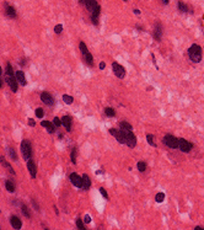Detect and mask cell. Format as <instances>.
I'll return each mask as SVG.
<instances>
[{
	"mask_svg": "<svg viewBox=\"0 0 204 230\" xmlns=\"http://www.w3.org/2000/svg\"><path fill=\"white\" fill-rule=\"evenodd\" d=\"M188 55H189V59H191L192 62L199 63L202 60V57H203L202 47L198 46V44H192L188 48Z\"/></svg>",
	"mask_w": 204,
	"mask_h": 230,
	"instance_id": "6da1fadb",
	"label": "cell"
},
{
	"mask_svg": "<svg viewBox=\"0 0 204 230\" xmlns=\"http://www.w3.org/2000/svg\"><path fill=\"white\" fill-rule=\"evenodd\" d=\"M79 47H80L81 54H83V59L86 62V64H87V65L92 67V65H93V58H92V54L89 52V49H87L86 44L84 43V42H80Z\"/></svg>",
	"mask_w": 204,
	"mask_h": 230,
	"instance_id": "7a4b0ae2",
	"label": "cell"
},
{
	"mask_svg": "<svg viewBox=\"0 0 204 230\" xmlns=\"http://www.w3.org/2000/svg\"><path fill=\"white\" fill-rule=\"evenodd\" d=\"M123 132L124 134V139H126V144L129 146V148H134L135 145H137V138L135 135L132 133L131 130H124V129H121Z\"/></svg>",
	"mask_w": 204,
	"mask_h": 230,
	"instance_id": "3957f363",
	"label": "cell"
},
{
	"mask_svg": "<svg viewBox=\"0 0 204 230\" xmlns=\"http://www.w3.org/2000/svg\"><path fill=\"white\" fill-rule=\"evenodd\" d=\"M21 153L25 160H30L32 155V149H31V144L29 140H24L21 143Z\"/></svg>",
	"mask_w": 204,
	"mask_h": 230,
	"instance_id": "277c9868",
	"label": "cell"
},
{
	"mask_svg": "<svg viewBox=\"0 0 204 230\" xmlns=\"http://www.w3.org/2000/svg\"><path fill=\"white\" fill-rule=\"evenodd\" d=\"M164 143L171 149H178V139L171 135V134H166L164 138Z\"/></svg>",
	"mask_w": 204,
	"mask_h": 230,
	"instance_id": "5b68a950",
	"label": "cell"
},
{
	"mask_svg": "<svg viewBox=\"0 0 204 230\" xmlns=\"http://www.w3.org/2000/svg\"><path fill=\"white\" fill-rule=\"evenodd\" d=\"M112 69H113V73H114V75L117 76V78L123 79L124 76H126V69L122 67L121 64H118L117 62H113L112 63Z\"/></svg>",
	"mask_w": 204,
	"mask_h": 230,
	"instance_id": "8992f818",
	"label": "cell"
},
{
	"mask_svg": "<svg viewBox=\"0 0 204 230\" xmlns=\"http://www.w3.org/2000/svg\"><path fill=\"white\" fill-rule=\"evenodd\" d=\"M110 133L117 139V142L121 143V144H126V139H124V134H123V132H122L121 129H110Z\"/></svg>",
	"mask_w": 204,
	"mask_h": 230,
	"instance_id": "52a82bcc",
	"label": "cell"
},
{
	"mask_svg": "<svg viewBox=\"0 0 204 230\" xmlns=\"http://www.w3.org/2000/svg\"><path fill=\"white\" fill-rule=\"evenodd\" d=\"M80 4L85 5V8L89 10L90 12H93L95 10H96L97 6H98L96 0H80Z\"/></svg>",
	"mask_w": 204,
	"mask_h": 230,
	"instance_id": "ba28073f",
	"label": "cell"
},
{
	"mask_svg": "<svg viewBox=\"0 0 204 230\" xmlns=\"http://www.w3.org/2000/svg\"><path fill=\"white\" fill-rule=\"evenodd\" d=\"M178 149L183 153H189L192 149V145L189 144L186 139H183V138H180L178 139Z\"/></svg>",
	"mask_w": 204,
	"mask_h": 230,
	"instance_id": "9c48e42d",
	"label": "cell"
},
{
	"mask_svg": "<svg viewBox=\"0 0 204 230\" xmlns=\"http://www.w3.org/2000/svg\"><path fill=\"white\" fill-rule=\"evenodd\" d=\"M69 178H70V182L75 186V187H78V188H83V180H81V176H79L78 173H70V176H69Z\"/></svg>",
	"mask_w": 204,
	"mask_h": 230,
	"instance_id": "30bf717a",
	"label": "cell"
},
{
	"mask_svg": "<svg viewBox=\"0 0 204 230\" xmlns=\"http://www.w3.org/2000/svg\"><path fill=\"white\" fill-rule=\"evenodd\" d=\"M153 36H154V38L156 41H161V37H162V25L160 22H156L155 24Z\"/></svg>",
	"mask_w": 204,
	"mask_h": 230,
	"instance_id": "8fae6325",
	"label": "cell"
},
{
	"mask_svg": "<svg viewBox=\"0 0 204 230\" xmlns=\"http://www.w3.org/2000/svg\"><path fill=\"white\" fill-rule=\"evenodd\" d=\"M6 82L9 84V86H10V89L12 90L14 92H16L17 91V80H16V78H14V76H10V75H6Z\"/></svg>",
	"mask_w": 204,
	"mask_h": 230,
	"instance_id": "7c38bea8",
	"label": "cell"
},
{
	"mask_svg": "<svg viewBox=\"0 0 204 230\" xmlns=\"http://www.w3.org/2000/svg\"><path fill=\"white\" fill-rule=\"evenodd\" d=\"M4 8H5V14L8 15L10 19H15L16 17V10L15 8H12V6H9L8 3H4Z\"/></svg>",
	"mask_w": 204,
	"mask_h": 230,
	"instance_id": "4fadbf2b",
	"label": "cell"
},
{
	"mask_svg": "<svg viewBox=\"0 0 204 230\" xmlns=\"http://www.w3.org/2000/svg\"><path fill=\"white\" fill-rule=\"evenodd\" d=\"M41 100H42V102L46 103L47 106H52V105L54 103L52 96L48 92H42V94H41Z\"/></svg>",
	"mask_w": 204,
	"mask_h": 230,
	"instance_id": "5bb4252c",
	"label": "cell"
},
{
	"mask_svg": "<svg viewBox=\"0 0 204 230\" xmlns=\"http://www.w3.org/2000/svg\"><path fill=\"white\" fill-rule=\"evenodd\" d=\"M27 167H29L31 177L35 178L36 175H37V170H36V165H35V163H33V160H27Z\"/></svg>",
	"mask_w": 204,
	"mask_h": 230,
	"instance_id": "9a60e30c",
	"label": "cell"
},
{
	"mask_svg": "<svg viewBox=\"0 0 204 230\" xmlns=\"http://www.w3.org/2000/svg\"><path fill=\"white\" fill-rule=\"evenodd\" d=\"M10 223H11V226L14 228V229H21V226H22V223H21V220H20L16 215H12V217L10 218Z\"/></svg>",
	"mask_w": 204,
	"mask_h": 230,
	"instance_id": "2e32d148",
	"label": "cell"
},
{
	"mask_svg": "<svg viewBox=\"0 0 204 230\" xmlns=\"http://www.w3.org/2000/svg\"><path fill=\"white\" fill-rule=\"evenodd\" d=\"M81 180H83V188L84 190H89V188L91 187V180L90 177L86 175V173H84L83 176H81Z\"/></svg>",
	"mask_w": 204,
	"mask_h": 230,
	"instance_id": "e0dca14e",
	"label": "cell"
},
{
	"mask_svg": "<svg viewBox=\"0 0 204 230\" xmlns=\"http://www.w3.org/2000/svg\"><path fill=\"white\" fill-rule=\"evenodd\" d=\"M62 123H63L64 127L66 128V130L70 132V129H71V118L69 116H64L62 118Z\"/></svg>",
	"mask_w": 204,
	"mask_h": 230,
	"instance_id": "ac0fdd59",
	"label": "cell"
},
{
	"mask_svg": "<svg viewBox=\"0 0 204 230\" xmlns=\"http://www.w3.org/2000/svg\"><path fill=\"white\" fill-rule=\"evenodd\" d=\"M41 125L44 128H47V130H48V133H54V125L52 122L49 121H42L41 122Z\"/></svg>",
	"mask_w": 204,
	"mask_h": 230,
	"instance_id": "d6986e66",
	"label": "cell"
},
{
	"mask_svg": "<svg viewBox=\"0 0 204 230\" xmlns=\"http://www.w3.org/2000/svg\"><path fill=\"white\" fill-rule=\"evenodd\" d=\"M100 12H101V8H100V5L96 8V10H95L93 12H91V20H92V22L95 25H97V20L100 17Z\"/></svg>",
	"mask_w": 204,
	"mask_h": 230,
	"instance_id": "ffe728a7",
	"label": "cell"
},
{
	"mask_svg": "<svg viewBox=\"0 0 204 230\" xmlns=\"http://www.w3.org/2000/svg\"><path fill=\"white\" fill-rule=\"evenodd\" d=\"M15 78H16V80H17L20 84H22V85H26V79H25V74H24V72H21V70L16 72Z\"/></svg>",
	"mask_w": 204,
	"mask_h": 230,
	"instance_id": "44dd1931",
	"label": "cell"
},
{
	"mask_svg": "<svg viewBox=\"0 0 204 230\" xmlns=\"http://www.w3.org/2000/svg\"><path fill=\"white\" fill-rule=\"evenodd\" d=\"M0 161H1V164H3V165L6 167V169L9 170V172H10V173H12V175H15V171H14V169L11 167V165H10L8 161H6V160H5L4 158H1V159H0Z\"/></svg>",
	"mask_w": 204,
	"mask_h": 230,
	"instance_id": "7402d4cb",
	"label": "cell"
},
{
	"mask_svg": "<svg viewBox=\"0 0 204 230\" xmlns=\"http://www.w3.org/2000/svg\"><path fill=\"white\" fill-rule=\"evenodd\" d=\"M119 127H121V129H124V130H131V132L133 130V127L128 122H126V121H122L119 123Z\"/></svg>",
	"mask_w": 204,
	"mask_h": 230,
	"instance_id": "603a6c76",
	"label": "cell"
},
{
	"mask_svg": "<svg viewBox=\"0 0 204 230\" xmlns=\"http://www.w3.org/2000/svg\"><path fill=\"white\" fill-rule=\"evenodd\" d=\"M177 8L181 12H189V9H188V6L185 4V3H182V1H178L177 3Z\"/></svg>",
	"mask_w": 204,
	"mask_h": 230,
	"instance_id": "cb8c5ba5",
	"label": "cell"
},
{
	"mask_svg": "<svg viewBox=\"0 0 204 230\" xmlns=\"http://www.w3.org/2000/svg\"><path fill=\"white\" fill-rule=\"evenodd\" d=\"M5 187H6V190H8L9 192H15V185H14L11 181H6L5 182Z\"/></svg>",
	"mask_w": 204,
	"mask_h": 230,
	"instance_id": "d4e9b609",
	"label": "cell"
},
{
	"mask_svg": "<svg viewBox=\"0 0 204 230\" xmlns=\"http://www.w3.org/2000/svg\"><path fill=\"white\" fill-rule=\"evenodd\" d=\"M137 166H138V170H139L140 172H144V171L146 170V167H148L146 163H144V161H139Z\"/></svg>",
	"mask_w": 204,
	"mask_h": 230,
	"instance_id": "484cf974",
	"label": "cell"
},
{
	"mask_svg": "<svg viewBox=\"0 0 204 230\" xmlns=\"http://www.w3.org/2000/svg\"><path fill=\"white\" fill-rule=\"evenodd\" d=\"M21 211H22V213H24V215L25 217L29 219V218H31V215H30V212H29V208H27L25 204H22L21 206Z\"/></svg>",
	"mask_w": 204,
	"mask_h": 230,
	"instance_id": "4316f807",
	"label": "cell"
},
{
	"mask_svg": "<svg viewBox=\"0 0 204 230\" xmlns=\"http://www.w3.org/2000/svg\"><path fill=\"white\" fill-rule=\"evenodd\" d=\"M63 101H64L66 105H71L73 101H74V99H73L71 96H69V95H63Z\"/></svg>",
	"mask_w": 204,
	"mask_h": 230,
	"instance_id": "83f0119b",
	"label": "cell"
},
{
	"mask_svg": "<svg viewBox=\"0 0 204 230\" xmlns=\"http://www.w3.org/2000/svg\"><path fill=\"white\" fill-rule=\"evenodd\" d=\"M165 199V193H158L155 197V201L158 202V203H161V202H164Z\"/></svg>",
	"mask_w": 204,
	"mask_h": 230,
	"instance_id": "f1b7e54d",
	"label": "cell"
},
{
	"mask_svg": "<svg viewBox=\"0 0 204 230\" xmlns=\"http://www.w3.org/2000/svg\"><path fill=\"white\" fill-rule=\"evenodd\" d=\"M105 113H106V116H110V117H113V116L116 115L114 110L111 108V107H106V108H105Z\"/></svg>",
	"mask_w": 204,
	"mask_h": 230,
	"instance_id": "f546056e",
	"label": "cell"
},
{
	"mask_svg": "<svg viewBox=\"0 0 204 230\" xmlns=\"http://www.w3.org/2000/svg\"><path fill=\"white\" fill-rule=\"evenodd\" d=\"M6 74L10 75V76H14V69H12L10 63H8V64H6Z\"/></svg>",
	"mask_w": 204,
	"mask_h": 230,
	"instance_id": "4dcf8cb0",
	"label": "cell"
},
{
	"mask_svg": "<svg viewBox=\"0 0 204 230\" xmlns=\"http://www.w3.org/2000/svg\"><path fill=\"white\" fill-rule=\"evenodd\" d=\"M146 140H148V143L150 144L151 146H154V148L156 146V144H155V142H154V137H153L151 134H148V135H146Z\"/></svg>",
	"mask_w": 204,
	"mask_h": 230,
	"instance_id": "1f68e13d",
	"label": "cell"
},
{
	"mask_svg": "<svg viewBox=\"0 0 204 230\" xmlns=\"http://www.w3.org/2000/svg\"><path fill=\"white\" fill-rule=\"evenodd\" d=\"M36 116H37L38 118H43V116H44L43 108H37V110H36Z\"/></svg>",
	"mask_w": 204,
	"mask_h": 230,
	"instance_id": "d6a6232c",
	"label": "cell"
},
{
	"mask_svg": "<svg viewBox=\"0 0 204 230\" xmlns=\"http://www.w3.org/2000/svg\"><path fill=\"white\" fill-rule=\"evenodd\" d=\"M9 153H10V156H11L12 160H17V155H16L15 150H14L12 148H9Z\"/></svg>",
	"mask_w": 204,
	"mask_h": 230,
	"instance_id": "836d02e7",
	"label": "cell"
},
{
	"mask_svg": "<svg viewBox=\"0 0 204 230\" xmlns=\"http://www.w3.org/2000/svg\"><path fill=\"white\" fill-rule=\"evenodd\" d=\"M76 226H78V229H80V230H84V229H85V226H84V224H83V220H81V219H78V220H76Z\"/></svg>",
	"mask_w": 204,
	"mask_h": 230,
	"instance_id": "e575fe53",
	"label": "cell"
},
{
	"mask_svg": "<svg viewBox=\"0 0 204 230\" xmlns=\"http://www.w3.org/2000/svg\"><path fill=\"white\" fill-rule=\"evenodd\" d=\"M71 161L73 164H76V149H74L71 151Z\"/></svg>",
	"mask_w": 204,
	"mask_h": 230,
	"instance_id": "d590c367",
	"label": "cell"
},
{
	"mask_svg": "<svg viewBox=\"0 0 204 230\" xmlns=\"http://www.w3.org/2000/svg\"><path fill=\"white\" fill-rule=\"evenodd\" d=\"M53 123H54V125H56V127H60V124H62V121H60L58 117H54V118H53Z\"/></svg>",
	"mask_w": 204,
	"mask_h": 230,
	"instance_id": "8d00e7d4",
	"label": "cell"
},
{
	"mask_svg": "<svg viewBox=\"0 0 204 230\" xmlns=\"http://www.w3.org/2000/svg\"><path fill=\"white\" fill-rule=\"evenodd\" d=\"M62 31H63V26H62V25H57L56 27H54V32H56V33L59 34Z\"/></svg>",
	"mask_w": 204,
	"mask_h": 230,
	"instance_id": "74e56055",
	"label": "cell"
},
{
	"mask_svg": "<svg viewBox=\"0 0 204 230\" xmlns=\"http://www.w3.org/2000/svg\"><path fill=\"white\" fill-rule=\"evenodd\" d=\"M100 192H101V194H102V196H103L106 199H108V194H107V192H106V190H105V188H100Z\"/></svg>",
	"mask_w": 204,
	"mask_h": 230,
	"instance_id": "f35d334b",
	"label": "cell"
},
{
	"mask_svg": "<svg viewBox=\"0 0 204 230\" xmlns=\"http://www.w3.org/2000/svg\"><path fill=\"white\" fill-rule=\"evenodd\" d=\"M85 223L86 224H89V223H91V218H90V215H85Z\"/></svg>",
	"mask_w": 204,
	"mask_h": 230,
	"instance_id": "ab89813d",
	"label": "cell"
},
{
	"mask_svg": "<svg viewBox=\"0 0 204 230\" xmlns=\"http://www.w3.org/2000/svg\"><path fill=\"white\" fill-rule=\"evenodd\" d=\"M29 124L31 125V127H35V121H33V120H31V118H30V120H29Z\"/></svg>",
	"mask_w": 204,
	"mask_h": 230,
	"instance_id": "60d3db41",
	"label": "cell"
},
{
	"mask_svg": "<svg viewBox=\"0 0 204 230\" xmlns=\"http://www.w3.org/2000/svg\"><path fill=\"white\" fill-rule=\"evenodd\" d=\"M105 68H106V64H105L103 62H101V63H100V69L102 70V69H105Z\"/></svg>",
	"mask_w": 204,
	"mask_h": 230,
	"instance_id": "b9f144b4",
	"label": "cell"
},
{
	"mask_svg": "<svg viewBox=\"0 0 204 230\" xmlns=\"http://www.w3.org/2000/svg\"><path fill=\"white\" fill-rule=\"evenodd\" d=\"M194 230H204V228L203 226H195Z\"/></svg>",
	"mask_w": 204,
	"mask_h": 230,
	"instance_id": "7bdbcfd3",
	"label": "cell"
},
{
	"mask_svg": "<svg viewBox=\"0 0 204 230\" xmlns=\"http://www.w3.org/2000/svg\"><path fill=\"white\" fill-rule=\"evenodd\" d=\"M134 14H135V15H139V14H140V11H139L138 9H134Z\"/></svg>",
	"mask_w": 204,
	"mask_h": 230,
	"instance_id": "ee69618b",
	"label": "cell"
},
{
	"mask_svg": "<svg viewBox=\"0 0 204 230\" xmlns=\"http://www.w3.org/2000/svg\"><path fill=\"white\" fill-rule=\"evenodd\" d=\"M1 85H3V81H1V79H0V89H1Z\"/></svg>",
	"mask_w": 204,
	"mask_h": 230,
	"instance_id": "f6af8a7d",
	"label": "cell"
},
{
	"mask_svg": "<svg viewBox=\"0 0 204 230\" xmlns=\"http://www.w3.org/2000/svg\"><path fill=\"white\" fill-rule=\"evenodd\" d=\"M162 1H164V4H167V3H168V0H162Z\"/></svg>",
	"mask_w": 204,
	"mask_h": 230,
	"instance_id": "bcb514c9",
	"label": "cell"
},
{
	"mask_svg": "<svg viewBox=\"0 0 204 230\" xmlns=\"http://www.w3.org/2000/svg\"><path fill=\"white\" fill-rule=\"evenodd\" d=\"M3 74V70H1V67H0V75H1Z\"/></svg>",
	"mask_w": 204,
	"mask_h": 230,
	"instance_id": "7dc6e473",
	"label": "cell"
},
{
	"mask_svg": "<svg viewBox=\"0 0 204 230\" xmlns=\"http://www.w3.org/2000/svg\"><path fill=\"white\" fill-rule=\"evenodd\" d=\"M123 1H127V0H123Z\"/></svg>",
	"mask_w": 204,
	"mask_h": 230,
	"instance_id": "c3c4849f",
	"label": "cell"
}]
</instances>
